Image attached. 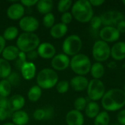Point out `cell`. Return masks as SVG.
I'll list each match as a JSON object with an SVG mask.
<instances>
[{"mask_svg":"<svg viewBox=\"0 0 125 125\" xmlns=\"http://www.w3.org/2000/svg\"><path fill=\"white\" fill-rule=\"evenodd\" d=\"M38 57H39V56H38L37 50H34V51H29V52L26 53L27 62H33V61L36 60Z\"/></svg>","mask_w":125,"mask_h":125,"instance_id":"cell-42","label":"cell"},{"mask_svg":"<svg viewBox=\"0 0 125 125\" xmlns=\"http://www.w3.org/2000/svg\"><path fill=\"white\" fill-rule=\"evenodd\" d=\"M45 111V119L44 120H50L54 116V109L51 106H46L43 108Z\"/></svg>","mask_w":125,"mask_h":125,"instance_id":"cell-40","label":"cell"},{"mask_svg":"<svg viewBox=\"0 0 125 125\" xmlns=\"http://www.w3.org/2000/svg\"><path fill=\"white\" fill-rule=\"evenodd\" d=\"M20 52V50L18 48L16 45H8L4 48L1 53V56L4 59H5L7 62L15 61Z\"/></svg>","mask_w":125,"mask_h":125,"instance_id":"cell-21","label":"cell"},{"mask_svg":"<svg viewBox=\"0 0 125 125\" xmlns=\"http://www.w3.org/2000/svg\"><path fill=\"white\" fill-rule=\"evenodd\" d=\"M8 98L0 95V108H7Z\"/></svg>","mask_w":125,"mask_h":125,"instance_id":"cell-46","label":"cell"},{"mask_svg":"<svg viewBox=\"0 0 125 125\" xmlns=\"http://www.w3.org/2000/svg\"><path fill=\"white\" fill-rule=\"evenodd\" d=\"M105 93V88L101 80L92 79L89 82L87 87V94L92 101H98L103 98Z\"/></svg>","mask_w":125,"mask_h":125,"instance_id":"cell-8","label":"cell"},{"mask_svg":"<svg viewBox=\"0 0 125 125\" xmlns=\"http://www.w3.org/2000/svg\"><path fill=\"white\" fill-rule=\"evenodd\" d=\"M71 14L76 21L81 23L90 22L94 16L92 6L88 0L76 1L72 6Z\"/></svg>","mask_w":125,"mask_h":125,"instance_id":"cell-2","label":"cell"},{"mask_svg":"<svg viewBox=\"0 0 125 125\" xmlns=\"http://www.w3.org/2000/svg\"><path fill=\"white\" fill-rule=\"evenodd\" d=\"M6 47V40L4 39L2 35H0V54L2 53L4 48Z\"/></svg>","mask_w":125,"mask_h":125,"instance_id":"cell-48","label":"cell"},{"mask_svg":"<svg viewBox=\"0 0 125 125\" xmlns=\"http://www.w3.org/2000/svg\"><path fill=\"white\" fill-rule=\"evenodd\" d=\"M33 118L37 121H42L45 119V111L43 108H37L33 113Z\"/></svg>","mask_w":125,"mask_h":125,"instance_id":"cell-38","label":"cell"},{"mask_svg":"<svg viewBox=\"0 0 125 125\" xmlns=\"http://www.w3.org/2000/svg\"><path fill=\"white\" fill-rule=\"evenodd\" d=\"M110 122V116L107 111L100 112L99 114L94 118V125H108Z\"/></svg>","mask_w":125,"mask_h":125,"instance_id":"cell-29","label":"cell"},{"mask_svg":"<svg viewBox=\"0 0 125 125\" xmlns=\"http://www.w3.org/2000/svg\"><path fill=\"white\" fill-rule=\"evenodd\" d=\"M53 2L52 0H40L36 4V7L39 13L42 15H46L51 12L53 8Z\"/></svg>","mask_w":125,"mask_h":125,"instance_id":"cell-23","label":"cell"},{"mask_svg":"<svg viewBox=\"0 0 125 125\" xmlns=\"http://www.w3.org/2000/svg\"><path fill=\"white\" fill-rule=\"evenodd\" d=\"M73 105H74L75 110L81 112L82 111L85 110V108L87 105V100L83 97H79L75 99V100L74 101Z\"/></svg>","mask_w":125,"mask_h":125,"instance_id":"cell-33","label":"cell"},{"mask_svg":"<svg viewBox=\"0 0 125 125\" xmlns=\"http://www.w3.org/2000/svg\"><path fill=\"white\" fill-rule=\"evenodd\" d=\"M40 44V40L35 33L23 32L18 35L16 40V46L21 52L28 53L37 50Z\"/></svg>","mask_w":125,"mask_h":125,"instance_id":"cell-3","label":"cell"},{"mask_svg":"<svg viewBox=\"0 0 125 125\" xmlns=\"http://www.w3.org/2000/svg\"><path fill=\"white\" fill-rule=\"evenodd\" d=\"M105 111H116L125 105V92L119 89H112L106 92L101 99Z\"/></svg>","mask_w":125,"mask_h":125,"instance_id":"cell-1","label":"cell"},{"mask_svg":"<svg viewBox=\"0 0 125 125\" xmlns=\"http://www.w3.org/2000/svg\"><path fill=\"white\" fill-rule=\"evenodd\" d=\"M67 31L68 27L67 25L62 23H57L50 29V35L54 39H60L65 36Z\"/></svg>","mask_w":125,"mask_h":125,"instance_id":"cell-20","label":"cell"},{"mask_svg":"<svg viewBox=\"0 0 125 125\" xmlns=\"http://www.w3.org/2000/svg\"><path fill=\"white\" fill-rule=\"evenodd\" d=\"M89 82V80L85 76L76 75L70 80V85L73 90L76 92H82L87 89Z\"/></svg>","mask_w":125,"mask_h":125,"instance_id":"cell-18","label":"cell"},{"mask_svg":"<svg viewBox=\"0 0 125 125\" xmlns=\"http://www.w3.org/2000/svg\"><path fill=\"white\" fill-rule=\"evenodd\" d=\"M70 66L77 75L83 76L90 72L92 63L88 56L83 53H78L72 57Z\"/></svg>","mask_w":125,"mask_h":125,"instance_id":"cell-5","label":"cell"},{"mask_svg":"<svg viewBox=\"0 0 125 125\" xmlns=\"http://www.w3.org/2000/svg\"><path fill=\"white\" fill-rule=\"evenodd\" d=\"M38 56L44 59H52L56 55V50L55 46L50 42H42L37 48Z\"/></svg>","mask_w":125,"mask_h":125,"instance_id":"cell-13","label":"cell"},{"mask_svg":"<svg viewBox=\"0 0 125 125\" xmlns=\"http://www.w3.org/2000/svg\"><path fill=\"white\" fill-rule=\"evenodd\" d=\"M70 88V82L66 80L60 81L56 85V89L59 94H64L66 93Z\"/></svg>","mask_w":125,"mask_h":125,"instance_id":"cell-34","label":"cell"},{"mask_svg":"<svg viewBox=\"0 0 125 125\" xmlns=\"http://www.w3.org/2000/svg\"><path fill=\"white\" fill-rule=\"evenodd\" d=\"M19 28L23 32L34 33L40 26L39 21L34 16L26 15L23 16L21 20H19Z\"/></svg>","mask_w":125,"mask_h":125,"instance_id":"cell-10","label":"cell"},{"mask_svg":"<svg viewBox=\"0 0 125 125\" xmlns=\"http://www.w3.org/2000/svg\"><path fill=\"white\" fill-rule=\"evenodd\" d=\"M111 56L114 60L121 61L125 59V42H117L111 48Z\"/></svg>","mask_w":125,"mask_h":125,"instance_id":"cell-19","label":"cell"},{"mask_svg":"<svg viewBox=\"0 0 125 125\" xmlns=\"http://www.w3.org/2000/svg\"><path fill=\"white\" fill-rule=\"evenodd\" d=\"M117 121L122 125H125V109L120 111L117 114Z\"/></svg>","mask_w":125,"mask_h":125,"instance_id":"cell-43","label":"cell"},{"mask_svg":"<svg viewBox=\"0 0 125 125\" xmlns=\"http://www.w3.org/2000/svg\"><path fill=\"white\" fill-rule=\"evenodd\" d=\"M42 24L47 29H51L55 24V16L52 12L48 13L43 16Z\"/></svg>","mask_w":125,"mask_h":125,"instance_id":"cell-32","label":"cell"},{"mask_svg":"<svg viewBox=\"0 0 125 125\" xmlns=\"http://www.w3.org/2000/svg\"><path fill=\"white\" fill-rule=\"evenodd\" d=\"M101 40L105 42H114L120 37V33L115 26H105L99 32Z\"/></svg>","mask_w":125,"mask_h":125,"instance_id":"cell-11","label":"cell"},{"mask_svg":"<svg viewBox=\"0 0 125 125\" xmlns=\"http://www.w3.org/2000/svg\"><path fill=\"white\" fill-rule=\"evenodd\" d=\"M122 3L124 4V5H125V0H123V1H122Z\"/></svg>","mask_w":125,"mask_h":125,"instance_id":"cell-50","label":"cell"},{"mask_svg":"<svg viewBox=\"0 0 125 125\" xmlns=\"http://www.w3.org/2000/svg\"><path fill=\"white\" fill-rule=\"evenodd\" d=\"M11 118L12 123L15 125H26L29 121L28 114L23 110L13 112Z\"/></svg>","mask_w":125,"mask_h":125,"instance_id":"cell-22","label":"cell"},{"mask_svg":"<svg viewBox=\"0 0 125 125\" xmlns=\"http://www.w3.org/2000/svg\"><path fill=\"white\" fill-rule=\"evenodd\" d=\"M7 80L11 84V86H17L19 84L21 81V76L20 74L16 72H12L11 74L8 76Z\"/></svg>","mask_w":125,"mask_h":125,"instance_id":"cell-36","label":"cell"},{"mask_svg":"<svg viewBox=\"0 0 125 125\" xmlns=\"http://www.w3.org/2000/svg\"><path fill=\"white\" fill-rule=\"evenodd\" d=\"M18 33H19L18 29L16 26H11L4 29L2 37L6 41H11L15 40V38H18Z\"/></svg>","mask_w":125,"mask_h":125,"instance_id":"cell-28","label":"cell"},{"mask_svg":"<svg viewBox=\"0 0 125 125\" xmlns=\"http://www.w3.org/2000/svg\"><path fill=\"white\" fill-rule=\"evenodd\" d=\"M102 24L105 26H114L119 21L125 20L124 15L117 10L106 11L100 15Z\"/></svg>","mask_w":125,"mask_h":125,"instance_id":"cell-9","label":"cell"},{"mask_svg":"<svg viewBox=\"0 0 125 125\" xmlns=\"http://www.w3.org/2000/svg\"><path fill=\"white\" fill-rule=\"evenodd\" d=\"M21 76L26 81H30L33 79L37 73V67L34 62H26L21 67Z\"/></svg>","mask_w":125,"mask_h":125,"instance_id":"cell-17","label":"cell"},{"mask_svg":"<svg viewBox=\"0 0 125 125\" xmlns=\"http://www.w3.org/2000/svg\"><path fill=\"white\" fill-rule=\"evenodd\" d=\"M73 18V17L71 12H67L62 13V15L61 16V21H62L61 23L67 26V24H69L72 22Z\"/></svg>","mask_w":125,"mask_h":125,"instance_id":"cell-39","label":"cell"},{"mask_svg":"<svg viewBox=\"0 0 125 125\" xmlns=\"http://www.w3.org/2000/svg\"><path fill=\"white\" fill-rule=\"evenodd\" d=\"M12 113L10 112L8 108H0V122L6 120L7 118L12 116Z\"/></svg>","mask_w":125,"mask_h":125,"instance_id":"cell-41","label":"cell"},{"mask_svg":"<svg viewBox=\"0 0 125 125\" xmlns=\"http://www.w3.org/2000/svg\"><path fill=\"white\" fill-rule=\"evenodd\" d=\"M116 28L119 31V33H125V20H122L119 21L116 24Z\"/></svg>","mask_w":125,"mask_h":125,"instance_id":"cell-45","label":"cell"},{"mask_svg":"<svg viewBox=\"0 0 125 125\" xmlns=\"http://www.w3.org/2000/svg\"><path fill=\"white\" fill-rule=\"evenodd\" d=\"M100 105L96 102L92 101L87 103L85 108V114L89 119H94L100 113Z\"/></svg>","mask_w":125,"mask_h":125,"instance_id":"cell-25","label":"cell"},{"mask_svg":"<svg viewBox=\"0 0 125 125\" xmlns=\"http://www.w3.org/2000/svg\"><path fill=\"white\" fill-rule=\"evenodd\" d=\"M90 73L93 79L100 80L105 74V67L100 62H95L92 64Z\"/></svg>","mask_w":125,"mask_h":125,"instance_id":"cell-24","label":"cell"},{"mask_svg":"<svg viewBox=\"0 0 125 125\" xmlns=\"http://www.w3.org/2000/svg\"><path fill=\"white\" fill-rule=\"evenodd\" d=\"M27 62V59H26V53H24V52H20L18 58L15 59V68L18 70H21L22 65L26 62Z\"/></svg>","mask_w":125,"mask_h":125,"instance_id":"cell-35","label":"cell"},{"mask_svg":"<svg viewBox=\"0 0 125 125\" xmlns=\"http://www.w3.org/2000/svg\"><path fill=\"white\" fill-rule=\"evenodd\" d=\"M90 26L93 30H97L102 26V21L100 16H93L90 21Z\"/></svg>","mask_w":125,"mask_h":125,"instance_id":"cell-37","label":"cell"},{"mask_svg":"<svg viewBox=\"0 0 125 125\" xmlns=\"http://www.w3.org/2000/svg\"><path fill=\"white\" fill-rule=\"evenodd\" d=\"M25 13V8L19 2H15L10 4L7 10V17L13 21L21 20Z\"/></svg>","mask_w":125,"mask_h":125,"instance_id":"cell-14","label":"cell"},{"mask_svg":"<svg viewBox=\"0 0 125 125\" xmlns=\"http://www.w3.org/2000/svg\"><path fill=\"white\" fill-rule=\"evenodd\" d=\"M92 56L97 62H105L111 56L110 46L101 40L95 41L92 47Z\"/></svg>","mask_w":125,"mask_h":125,"instance_id":"cell-7","label":"cell"},{"mask_svg":"<svg viewBox=\"0 0 125 125\" xmlns=\"http://www.w3.org/2000/svg\"><path fill=\"white\" fill-rule=\"evenodd\" d=\"M83 46L81 38L77 34H71L62 43V51L67 56H74L79 53Z\"/></svg>","mask_w":125,"mask_h":125,"instance_id":"cell-6","label":"cell"},{"mask_svg":"<svg viewBox=\"0 0 125 125\" xmlns=\"http://www.w3.org/2000/svg\"><path fill=\"white\" fill-rule=\"evenodd\" d=\"M12 73V67L9 62L0 58V78L7 79Z\"/></svg>","mask_w":125,"mask_h":125,"instance_id":"cell-26","label":"cell"},{"mask_svg":"<svg viewBox=\"0 0 125 125\" xmlns=\"http://www.w3.org/2000/svg\"><path fill=\"white\" fill-rule=\"evenodd\" d=\"M124 92H125V87H124Z\"/></svg>","mask_w":125,"mask_h":125,"instance_id":"cell-51","label":"cell"},{"mask_svg":"<svg viewBox=\"0 0 125 125\" xmlns=\"http://www.w3.org/2000/svg\"><path fill=\"white\" fill-rule=\"evenodd\" d=\"M2 125H14L12 122H7V123H4V124H3Z\"/></svg>","mask_w":125,"mask_h":125,"instance_id":"cell-49","label":"cell"},{"mask_svg":"<svg viewBox=\"0 0 125 125\" xmlns=\"http://www.w3.org/2000/svg\"><path fill=\"white\" fill-rule=\"evenodd\" d=\"M27 97L29 101L35 103L37 102L42 97V89L37 85H34L28 91Z\"/></svg>","mask_w":125,"mask_h":125,"instance_id":"cell-27","label":"cell"},{"mask_svg":"<svg viewBox=\"0 0 125 125\" xmlns=\"http://www.w3.org/2000/svg\"><path fill=\"white\" fill-rule=\"evenodd\" d=\"M37 1H38L37 0H21L20 3L24 7H30L36 5Z\"/></svg>","mask_w":125,"mask_h":125,"instance_id":"cell-44","label":"cell"},{"mask_svg":"<svg viewBox=\"0 0 125 125\" xmlns=\"http://www.w3.org/2000/svg\"><path fill=\"white\" fill-rule=\"evenodd\" d=\"M26 103L25 98L21 94H15L8 98V110L13 113L22 110Z\"/></svg>","mask_w":125,"mask_h":125,"instance_id":"cell-15","label":"cell"},{"mask_svg":"<svg viewBox=\"0 0 125 125\" xmlns=\"http://www.w3.org/2000/svg\"><path fill=\"white\" fill-rule=\"evenodd\" d=\"M36 81L37 85L42 89H51L59 82V75L52 68H44L37 75Z\"/></svg>","mask_w":125,"mask_h":125,"instance_id":"cell-4","label":"cell"},{"mask_svg":"<svg viewBox=\"0 0 125 125\" xmlns=\"http://www.w3.org/2000/svg\"><path fill=\"white\" fill-rule=\"evenodd\" d=\"M65 121L67 125H83L84 117L81 111L73 109L67 114Z\"/></svg>","mask_w":125,"mask_h":125,"instance_id":"cell-16","label":"cell"},{"mask_svg":"<svg viewBox=\"0 0 125 125\" xmlns=\"http://www.w3.org/2000/svg\"><path fill=\"white\" fill-rule=\"evenodd\" d=\"M72 6L73 1L71 0H60L57 4V10L61 13H64L68 12Z\"/></svg>","mask_w":125,"mask_h":125,"instance_id":"cell-31","label":"cell"},{"mask_svg":"<svg viewBox=\"0 0 125 125\" xmlns=\"http://www.w3.org/2000/svg\"><path fill=\"white\" fill-rule=\"evenodd\" d=\"M70 64V59L64 53L56 54L51 59V65L55 71H63L66 70Z\"/></svg>","mask_w":125,"mask_h":125,"instance_id":"cell-12","label":"cell"},{"mask_svg":"<svg viewBox=\"0 0 125 125\" xmlns=\"http://www.w3.org/2000/svg\"><path fill=\"white\" fill-rule=\"evenodd\" d=\"M89 2L92 7H99L102 5L103 4H104L105 1L104 0H90Z\"/></svg>","mask_w":125,"mask_h":125,"instance_id":"cell-47","label":"cell"},{"mask_svg":"<svg viewBox=\"0 0 125 125\" xmlns=\"http://www.w3.org/2000/svg\"><path fill=\"white\" fill-rule=\"evenodd\" d=\"M12 92V86L7 79L0 81V95L8 97Z\"/></svg>","mask_w":125,"mask_h":125,"instance_id":"cell-30","label":"cell"}]
</instances>
